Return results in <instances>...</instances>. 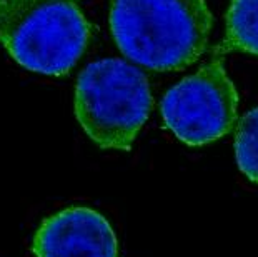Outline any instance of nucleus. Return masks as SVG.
<instances>
[{
    "instance_id": "f257e3e1",
    "label": "nucleus",
    "mask_w": 258,
    "mask_h": 257,
    "mask_svg": "<svg viewBox=\"0 0 258 257\" xmlns=\"http://www.w3.org/2000/svg\"><path fill=\"white\" fill-rule=\"evenodd\" d=\"M108 20L120 52L157 72L195 64L213 24L207 0H112Z\"/></svg>"
},
{
    "instance_id": "f03ea898",
    "label": "nucleus",
    "mask_w": 258,
    "mask_h": 257,
    "mask_svg": "<svg viewBox=\"0 0 258 257\" xmlns=\"http://www.w3.org/2000/svg\"><path fill=\"white\" fill-rule=\"evenodd\" d=\"M92 25L74 0H2L0 43L15 62L43 75L69 74Z\"/></svg>"
},
{
    "instance_id": "7ed1b4c3",
    "label": "nucleus",
    "mask_w": 258,
    "mask_h": 257,
    "mask_svg": "<svg viewBox=\"0 0 258 257\" xmlns=\"http://www.w3.org/2000/svg\"><path fill=\"white\" fill-rule=\"evenodd\" d=\"M152 107L145 74L123 59L92 62L77 79L75 117L100 149L130 150Z\"/></svg>"
},
{
    "instance_id": "20e7f679",
    "label": "nucleus",
    "mask_w": 258,
    "mask_h": 257,
    "mask_svg": "<svg viewBox=\"0 0 258 257\" xmlns=\"http://www.w3.org/2000/svg\"><path fill=\"white\" fill-rule=\"evenodd\" d=\"M167 129L190 147L227 135L238 119V92L222 59H213L167 90L160 104Z\"/></svg>"
},
{
    "instance_id": "39448f33",
    "label": "nucleus",
    "mask_w": 258,
    "mask_h": 257,
    "mask_svg": "<svg viewBox=\"0 0 258 257\" xmlns=\"http://www.w3.org/2000/svg\"><path fill=\"white\" fill-rule=\"evenodd\" d=\"M32 252L35 257H118V240L100 212L74 205L43 219Z\"/></svg>"
},
{
    "instance_id": "423d86ee",
    "label": "nucleus",
    "mask_w": 258,
    "mask_h": 257,
    "mask_svg": "<svg viewBox=\"0 0 258 257\" xmlns=\"http://www.w3.org/2000/svg\"><path fill=\"white\" fill-rule=\"evenodd\" d=\"M220 50L258 57V0H230Z\"/></svg>"
},
{
    "instance_id": "0eeeda50",
    "label": "nucleus",
    "mask_w": 258,
    "mask_h": 257,
    "mask_svg": "<svg viewBox=\"0 0 258 257\" xmlns=\"http://www.w3.org/2000/svg\"><path fill=\"white\" fill-rule=\"evenodd\" d=\"M235 157L238 169L251 182L258 184V107L238 120L235 132Z\"/></svg>"
},
{
    "instance_id": "6e6552de",
    "label": "nucleus",
    "mask_w": 258,
    "mask_h": 257,
    "mask_svg": "<svg viewBox=\"0 0 258 257\" xmlns=\"http://www.w3.org/2000/svg\"><path fill=\"white\" fill-rule=\"evenodd\" d=\"M0 2H2V0H0Z\"/></svg>"
}]
</instances>
